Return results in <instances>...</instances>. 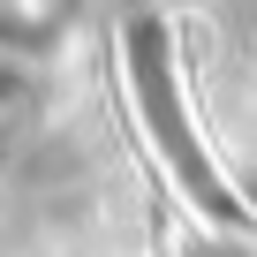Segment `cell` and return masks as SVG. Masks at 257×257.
Returning <instances> with one entry per match:
<instances>
[{"label":"cell","instance_id":"1","mask_svg":"<svg viewBox=\"0 0 257 257\" xmlns=\"http://www.w3.org/2000/svg\"><path fill=\"white\" fill-rule=\"evenodd\" d=\"M128 83H137V106H144V121H152L159 152H167V159H174V174L197 189V204H204L212 219H242L234 189H219V174L204 167V152H197V137H189L182 83H174V46H167V31H159V23H128Z\"/></svg>","mask_w":257,"mask_h":257},{"label":"cell","instance_id":"2","mask_svg":"<svg viewBox=\"0 0 257 257\" xmlns=\"http://www.w3.org/2000/svg\"><path fill=\"white\" fill-rule=\"evenodd\" d=\"M76 16V0H0V46L8 53H46Z\"/></svg>","mask_w":257,"mask_h":257}]
</instances>
